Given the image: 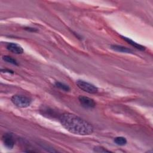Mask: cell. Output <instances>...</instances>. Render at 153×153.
I'll return each instance as SVG.
<instances>
[{
    "label": "cell",
    "instance_id": "6da1fadb",
    "mask_svg": "<svg viewBox=\"0 0 153 153\" xmlns=\"http://www.w3.org/2000/svg\"><path fill=\"white\" fill-rule=\"evenodd\" d=\"M59 121L62 126L72 134L85 136L93 132L91 124L76 115L64 113L60 116Z\"/></svg>",
    "mask_w": 153,
    "mask_h": 153
},
{
    "label": "cell",
    "instance_id": "7a4b0ae2",
    "mask_svg": "<svg viewBox=\"0 0 153 153\" xmlns=\"http://www.w3.org/2000/svg\"><path fill=\"white\" fill-rule=\"evenodd\" d=\"M11 102L16 106L20 108H27L30 106L31 100L22 95H14L11 97Z\"/></svg>",
    "mask_w": 153,
    "mask_h": 153
},
{
    "label": "cell",
    "instance_id": "3957f363",
    "mask_svg": "<svg viewBox=\"0 0 153 153\" xmlns=\"http://www.w3.org/2000/svg\"><path fill=\"white\" fill-rule=\"evenodd\" d=\"M77 86L82 90L88 93H96L98 91V88L94 85L82 80H78L76 82Z\"/></svg>",
    "mask_w": 153,
    "mask_h": 153
},
{
    "label": "cell",
    "instance_id": "277c9868",
    "mask_svg": "<svg viewBox=\"0 0 153 153\" xmlns=\"http://www.w3.org/2000/svg\"><path fill=\"white\" fill-rule=\"evenodd\" d=\"M78 99L81 105L85 108H93L96 106V103L94 100L90 97L79 96Z\"/></svg>",
    "mask_w": 153,
    "mask_h": 153
},
{
    "label": "cell",
    "instance_id": "5b68a950",
    "mask_svg": "<svg viewBox=\"0 0 153 153\" xmlns=\"http://www.w3.org/2000/svg\"><path fill=\"white\" fill-rule=\"evenodd\" d=\"M7 48L10 51L15 54H22L23 53V48L16 43H8L7 45Z\"/></svg>",
    "mask_w": 153,
    "mask_h": 153
},
{
    "label": "cell",
    "instance_id": "8992f818",
    "mask_svg": "<svg viewBox=\"0 0 153 153\" xmlns=\"http://www.w3.org/2000/svg\"><path fill=\"white\" fill-rule=\"evenodd\" d=\"M2 140H3L4 145L8 149H12L13 148L14 145V142L11 134L6 133L5 134H4L2 137Z\"/></svg>",
    "mask_w": 153,
    "mask_h": 153
},
{
    "label": "cell",
    "instance_id": "52a82bcc",
    "mask_svg": "<svg viewBox=\"0 0 153 153\" xmlns=\"http://www.w3.org/2000/svg\"><path fill=\"white\" fill-rule=\"evenodd\" d=\"M121 38H123V39L124 40H125L126 42H127L129 44H130L131 45H132L134 48H136L137 49H139L140 50H142V51H143V50H145V47L144 46H143L140 44H139L138 43H136V42L133 41L131 39H130L128 38H127L126 36H121Z\"/></svg>",
    "mask_w": 153,
    "mask_h": 153
},
{
    "label": "cell",
    "instance_id": "ba28073f",
    "mask_svg": "<svg viewBox=\"0 0 153 153\" xmlns=\"http://www.w3.org/2000/svg\"><path fill=\"white\" fill-rule=\"evenodd\" d=\"M111 48L115 51H119V52H123V53H132V50L128 48L124 47L121 45H111Z\"/></svg>",
    "mask_w": 153,
    "mask_h": 153
},
{
    "label": "cell",
    "instance_id": "9c48e42d",
    "mask_svg": "<svg viewBox=\"0 0 153 153\" xmlns=\"http://www.w3.org/2000/svg\"><path fill=\"white\" fill-rule=\"evenodd\" d=\"M114 141L117 145H120V146L125 145L127 143V139L125 137L122 136L116 137L115 138H114Z\"/></svg>",
    "mask_w": 153,
    "mask_h": 153
},
{
    "label": "cell",
    "instance_id": "30bf717a",
    "mask_svg": "<svg viewBox=\"0 0 153 153\" xmlns=\"http://www.w3.org/2000/svg\"><path fill=\"white\" fill-rule=\"evenodd\" d=\"M55 85H56V86L57 87H58V88H60L61 90H64L65 91H68L70 90L69 87L68 85H66V84H65L64 83L57 81V82H56Z\"/></svg>",
    "mask_w": 153,
    "mask_h": 153
},
{
    "label": "cell",
    "instance_id": "8fae6325",
    "mask_svg": "<svg viewBox=\"0 0 153 153\" xmlns=\"http://www.w3.org/2000/svg\"><path fill=\"white\" fill-rule=\"evenodd\" d=\"M2 59L6 62H8L9 63H11V64H13V65H18V63H17V61L10 56H3Z\"/></svg>",
    "mask_w": 153,
    "mask_h": 153
},
{
    "label": "cell",
    "instance_id": "7c38bea8",
    "mask_svg": "<svg viewBox=\"0 0 153 153\" xmlns=\"http://www.w3.org/2000/svg\"><path fill=\"white\" fill-rule=\"evenodd\" d=\"M94 151L96 152H110V151H108L105 148L102 147V146H96L94 148Z\"/></svg>",
    "mask_w": 153,
    "mask_h": 153
},
{
    "label": "cell",
    "instance_id": "4fadbf2b",
    "mask_svg": "<svg viewBox=\"0 0 153 153\" xmlns=\"http://www.w3.org/2000/svg\"><path fill=\"white\" fill-rule=\"evenodd\" d=\"M25 29L27 30H28V31H32V32H35V31H36V30L35 29H34V28H31V27H26Z\"/></svg>",
    "mask_w": 153,
    "mask_h": 153
},
{
    "label": "cell",
    "instance_id": "5bb4252c",
    "mask_svg": "<svg viewBox=\"0 0 153 153\" xmlns=\"http://www.w3.org/2000/svg\"><path fill=\"white\" fill-rule=\"evenodd\" d=\"M1 71H2V72L4 71V72H8V73H11V74H13V73H14L13 71H11V70H7V69H2Z\"/></svg>",
    "mask_w": 153,
    "mask_h": 153
}]
</instances>
